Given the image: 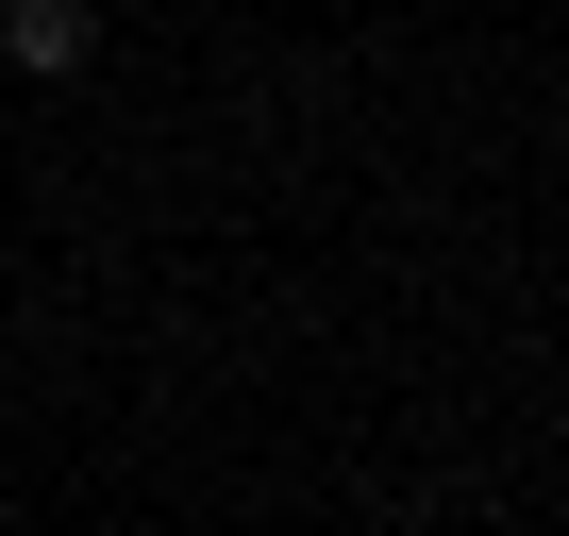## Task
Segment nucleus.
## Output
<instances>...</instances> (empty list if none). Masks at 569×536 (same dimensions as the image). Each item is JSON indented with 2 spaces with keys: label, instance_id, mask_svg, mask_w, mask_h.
<instances>
[{
  "label": "nucleus",
  "instance_id": "obj_1",
  "mask_svg": "<svg viewBox=\"0 0 569 536\" xmlns=\"http://www.w3.org/2000/svg\"><path fill=\"white\" fill-rule=\"evenodd\" d=\"M0 51H18L34 85H68V68L101 51V18H84V0H18V18H0Z\"/></svg>",
  "mask_w": 569,
  "mask_h": 536
}]
</instances>
